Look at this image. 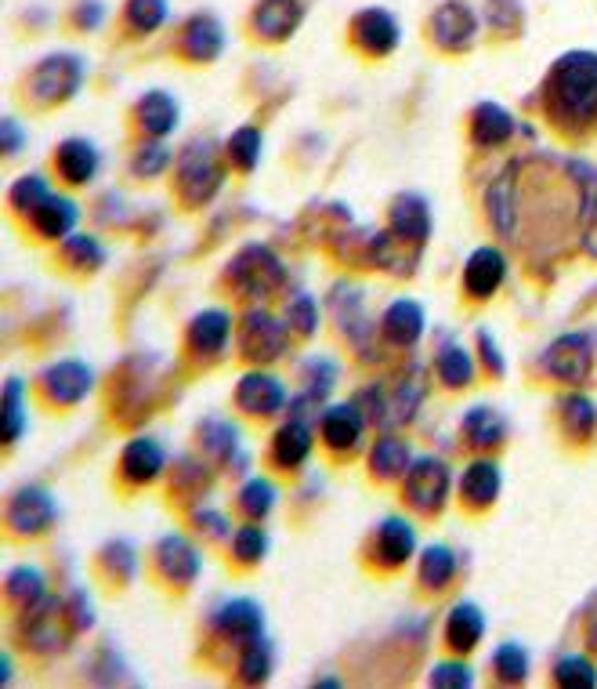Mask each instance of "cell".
Returning a JSON list of instances; mask_svg holds the SVG:
<instances>
[{
  "mask_svg": "<svg viewBox=\"0 0 597 689\" xmlns=\"http://www.w3.org/2000/svg\"><path fill=\"white\" fill-rule=\"evenodd\" d=\"M355 40L369 55H388L398 45V23L380 8H369V12L355 18Z\"/></svg>",
  "mask_w": 597,
  "mask_h": 689,
  "instance_id": "16",
  "label": "cell"
},
{
  "mask_svg": "<svg viewBox=\"0 0 597 689\" xmlns=\"http://www.w3.org/2000/svg\"><path fill=\"white\" fill-rule=\"evenodd\" d=\"M485 617L474 602H456L449 621H445V642L453 646L456 653H471L478 642H482Z\"/></svg>",
  "mask_w": 597,
  "mask_h": 689,
  "instance_id": "21",
  "label": "cell"
},
{
  "mask_svg": "<svg viewBox=\"0 0 597 689\" xmlns=\"http://www.w3.org/2000/svg\"><path fill=\"white\" fill-rule=\"evenodd\" d=\"M65 258L76 265V268H98L105 265V247L98 243V236H69V243H65Z\"/></svg>",
  "mask_w": 597,
  "mask_h": 689,
  "instance_id": "44",
  "label": "cell"
},
{
  "mask_svg": "<svg viewBox=\"0 0 597 689\" xmlns=\"http://www.w3.org/2000/svg\"><path fill=\"white\" fill-rule=\"evenodd\" d=\"M312 454V428L301 422V417H293L276 433V461L282 468H297L304 465Z\"/></svg>",
  "mask_w": 597,
  "mask_h": 689,
  "instance_id": "29",
  "label": "cell"
},
{
  "mask_svg": "<svg viewBox=\"0 0 597 689\" xmlns=\"http://www.w3.org/2000/svg\"><path fill=\"white\" fill-rule=\"evenodd\" d=\"M138 121L149 135H170L178 127V102L170 99L167 91H149L145 99L138 102Z\"/></svg>",
  "mask_w": 597,
  "mask_h": 689,
  "instance_id": "28",
  "label": "cell"
},
{
  "mask_svg": "<svg viewBox=\"0 0 597 689\" xmlns=\"http://www.w3.org/2000/svg\"><path fill=\"white\" fill-rule=\"evenodd\" d=\"M225 48V29L214 15H195L185 26V55L195 62H214Z\"/></svg>",
  "mask_w": 597,
  "mask_h": 689,
  "instance_id": "22",
  "label": "cell"
},
{
  "mask_svg": "<svg viewBox=\"0 0 597 689\" xmlns=\"http://www.w3.org/2000/svg\"><path fill=\"white\" fill-rule=\"evenodd\" d=\"M583 247L597 258V208L586 214V233H583Z\"/></svg>",
  "mask_w": 597,
  "mask_h": 689,
  "instance_id": "54",
  "label": "cell"
},
{
  "mask_svg": "<svg viewBox=\"0 0 597 689\" xmlns=\"http://www.w3.org/2000/svg\"><path fill=\"white\" fill-rule=\"evenodd\" d=\"M228 334H232V320H228L225 309H203L200 316L192 320L189 327V341L195 352H203V356H214V352L225 349Z\"/></svg>",
  "mask_w": 597,
  "mask_h": 689,
  "instance_id": "23",
  "label": "cell"
},
{
  "mask_svg": "<svg viewBox=\"0 0 597 689\" xmlns=\"http://www.w3.org/2000/svg\"><path fill=\"white\" fill-rule=\"evenodd\" d=\"M478 341H482V349H485V363H488V367H493L496 374H504V360H499V352H496L493 334L482 330V334H478Z\"/></svg>",
  "mask_w": 597,
  "mask_h": 689,
  "instance_id": "52",
  "label": "cell"
},
{
  "mask_svg": "<svg viewBox=\"0 0 597 689\" xmlns=\"http://www.w3.org/2000/svg\"><path fill=\"white\" fill-rule=\"evenodd\" d=\"M590 363H594V349H590V338H586V334H561L558 341H550L547 371L554 378L580 385V381H586V374H590Z\"/></svg>",
  "mask_w": 597,
  "mask_h": 689,
  "instance_id": "6",
  "label": "cell"
},
{
  "mask_svg": "<svg viewBox=\"0 0 597 689\" xmlns=\"http://www.w3.org/2000/svg\"><path fill=\"white\" fill-rule=\"evenodd\" d=\"M380 327H384L391 344H402V349H406V344H417L423 334V309L412 298H398L388 305Z\"/></svg>",
  "mask_w": 597,
  "mask_h": 689,
  "instance_id": "19",
  "label": "cell"
},
{
  "mask_svg": "<svg viewBox=\"0 0 597 689\" xmlns=\"http://www.w3.org/2000/svg\"><path fill=\"white\" fill-rule=\"evenodd\" d=\"M564 406V428L575 436V439H586L594 433V425H597V411H594V403L586 400V396H569V400L561 403Z\"/></svg>",
  "mask_w": 597,
  "mask_h": 689,
  "instance_id": "39",
  "label": "cell"
},
{
  "mask_svg": "<svg viewBox=\"0 0 597 689\" xmlns=\"http://www.w3.org/2000/svg\"><path fill=\"white\" fill-rule=\"evenodd\" d=\"M214 621L217 631L236 642H254L261 639V628H265V613H261L254 599H228L225 606H217Z\"/></svg>",
  "mask_w": 597,
  "mask_h": 689,
  "instance_id": "11",
  "label": "cell"
},
{
  "mask_svg": "<svg viewBox=\"0 0 597 689\" xmlns=\"http://www.w3.org/2000/svg\"><path fill=\"white\" fill-rule=\"evenodd\" d=\"M493 664L504 682H521V678L529 675V653L521 650L518 642H504L499 650L493 653Z\"/></svg>",
  "mask_w": 597,
  "mask_h": 689,
  "instance_id": "43",
  "label": "cell"
},
{
  "mask_svg": "<svg viewBox=\"0 0 597 689\" xmlns=\"http://www.w3.org/2000/svg\"><path fill=\"white\" fill-rule=\"evenodd\" d=\"M228 156L239 171H254L261 164V131L257 127H239V131L228 138Z\"/></svg>",
  "mask_w": 597,
  "mask_h": 689,
  "instance_id": "38",
  "label": "cell"
},
{
  "mask_svg": "<svg viewBox=\"0 0 597 689\" xmlns=\"http://www.w3.org/2000/svg\"><path fill=\"white\" fill-rule=\"evenodd\" d=\"M178 186L189 203H206L221 186V167H217L211 142H192L178 160Z\"/></svg>",
  "mask_w": 597,
  "mask_h": 689,
  "instance_id": "3",
  "label": "cell"
},
{
  "mask_svg": "<svg viewBox=\"0 0 597 689\" xmlns=\"http://www.w3.org/2000/svg\"><path fill=\"white\" fill-rule=\"evenodd\" d=\"M243 349L250 360H276L287 349V327L268 312H250L243 323Z\"/></svg>",
  "mask_w": 597,
  "mask_h": 689,
  "instance_id": "9",
  "label": "cell"
},
{
  "mask_svg": "<svg viewBox=\"0 0 597 689\" xmlns=\"http://www.w3.org/2000/svg\"><path fill=\"white\" fill-rule=\"evenodd\" d=\"M232 548H236V559L239 563H261V559H265V552H268V537H265V530H261V526H243V530H236V537H232Z\"/></svg>",
  "mask_w": 597,
  "mask_h": 689,
  "instance_id": "46",
  "label": "cell"
},
{
  "mask_svg": "<svg viewBox=\"0 0 597 689\" xmlns=\"http://www.w3.org/2000/svg\"><path fill=\"white\" fill-rule=\"evenodd\" d=\"M163 18H167V0H130L127 4V23L141 34H152L163 26Z\"/></svg>",
  "mask_w": 597,
  "mask_h": 689,
  "instance_id": "45",
  "label": "cell"
},
{
  "mask_svg": "<svg viewBox=\"0 0 597 689\" xmlns=\"http://www.w3.org/2000/svg\"><path fill=\"white\" fill-rule=\"evenodd\" d=\"M363 428H366L363 414H358V406L352 403L330 406V411L322 414V439L333 450H355L358 439H363Z\"/></svg>",
  "mask_w": 597,
  "mask_h": 689,
  "instance_id": "20",
  "label": "cell"
},
{
  "mask_svg": "<svg viewBox=\"0 0 597 689\" xmlns=\"http://www.w3.org/2000/svg\"><path fill=\"white\" fill-rule=\"evenodd\" d=\"M412 548H417V534H412V526L406 519H388L377 530V559L391 569L406 563Z\"/></svg>",
  "mask_w": 597,
  "mask_h": 689,
  "instance_id": "25",
  "label": "cell"
},
{
  "mask_svg": "<svg viewBox=\"0 0 597 689\" xmlns=\"http://www.w3.org/2000/svg\"><path fill=\"white\" fill-rule=\"evenodd\" d=\"M406 493L420 512H439L449 493V468L439 458H420L406 472Z\"/></svg>",
  "mask_w": 597,
  "mask_h": 689,
  "instance_id": "5",
  "label": "cell"
},
{
  "mask_svg": "<svg viewBox=\"0 0 597 689\" xmlns=\"http://www.w3.org/2000/svg\"><path fill=\"white\" fill-rule=\"evenodd\" d=\"M8 596L18 602L22 610H33L43 602V574L37 566H15L8 574Z\"/></svg>",
  "mask_w": 597,
  "mask_h": 689,
  "instance_id": "34",
  "label": "cell"
},
{
  "mask_svg": "<svg viewBox=\"0 0 597 689\" xmlns=\"http://www.w3.org/2000/svg\"><path fill=\"white\" fill-rule=\"evenodd\" d=\"M301 18H304L301 0H261L257 12H254V26L261 37L287 40L293 29L301 26Z\"/></svg>",
  "mask_w": 597,
  "mask_h": 689,
  "instance_id": "15",
  "label": "cell"
},
{
  "mask_svg": "<svg viewBox=\"0 0 597 689\" xmlns=\"http://www.w3.org/2000/svg\"><path fill=\"white\" fill-rule=\"evenodd\" d=\"M391 233L398 236V240H412V243H423L431 233V211L423 197L417 192H406V197L395 200V208H391Z\"/></svg>",
  "mask_w": 597,
  "mask_h": 689,
  "instance_id": "18",
  "label": "cell"
},
{
  "mask_svg": "<svg viewBox=\"0 0 597 689\" xmlns=\"http://www.w3.org/2000/svg\"><path fill=\"white\" fill-rule=\"evenodd\" d=\"M550 105L561 121L590 124L597 121V55L594 51H572L558 59L547 84Z\"/></svg>",
  "mask_w": 597,
  "mask_h": 689,
  "instance_id": "1",
  "label": "cell"
},
{
  "mask_svg": "<svg viewBox=\"0 0 597 689\" xmlns=\"http://www.w3.org/2000/svg\"><path fill=\"white\" fill-rule=\"evenodd\" d=\"M200 436H203L206 450H214L217 458H228L239 443V433L228 422H203Z\"/></svg>",
  "mask_w": 597,
  "mask_h": 689,
  "instance_id": "47",
  "label": "cell"
},
{
  "mask_svg": "<svg viewBox=\"0 0 597 689\" xmlns=\"http://www.w3.org/2000/svg\"><path fill=\"white\" fill-rule=\"evenodd\" d=\"M54 498L43 487H22L8 504V526L15 534H43L54 523Z\"/></svg>",
  "mask_w": 597,
  "mask_h": 689,
  "instance_id": "7",
  "label": "cell"
},
{
  "mask_svg": "<svg viewBox=\"0 0 597 689\" xmlns=\"http://www.w3.org/2000/svg\"><path fill=\"white\" fill-rule=\"evenodd\" d=\"M0 406H4V443H15L22 436V428H26V406H22V381L18 378L8 381Z\"/></svg>",
  "mask_w": 597,
  "mask_h": 689,
  "instance_id": "41",
  "label": "cell"
},
{
  "mask_svg": "<svg viewBox=\"0 0 597 689\" xmlns=\"http://www.w3.org/2000/svg\"><path fill=\"white\" fill-rule=\"evenodd\" d=\"M163 447L156 443V439L141 436V439H130V443L124 447V458H119V468H124V479L127 483H152L163 472Z\"/></svg>",
  "mask_w": 597,
  "mask_h": 689,
  "instance_id": "17",
  "label": "cell"
},
{
  "mask_svg": "<svg viewBox=\"0 0 597 689\" xmlns=\"http://www.w3.org/2000/svg\"><path fill=\"white\" fill-rule=\"evenodd\" d=\"M463 433H467V439H471L474 447H496L499 439H504L507 425H504V417L493 411V406H471L467 417H463Z\"/></svg>",
  "mask_w": 597,
  "mask_h": 689,
  "instance_id": "31",
  "label": "cell"
},
{
  "mask_svg": "<svg viewBox=\"0 0 597 689\" xmlns=\"http://www.w3.org/2000/svg\"><path fill=\"white\" fill-rule=\"evenodd\" d=\"M471 135L478 146H504L510 135H515V116H510L504 105L496 102H482L474 110L471 121Z\"/></svg>",
  "mask_w": 597,
  "mask_h": 689,
  "instance_id": "26",
  "label": "cell"
},
{
  "mask_svg": "<svg viewBox=\"0 0 597 689\" xmlns=\"http://www.w3.org/2000/svg\"><path fill=\"white\" fill-rule=\"evenodd\" d=\"M554 678H558V686H564V689H594L597 667L586 661V656L569 653V656H561L558 667H554Z\"/></svg>",
  "mask_w": 597,
  "mask_h": 689,
  "instance_id": "36",
  "label": "cell"
},
{
  "mask_svg": "<svg viewBox=\"0 0 597 689\" xmlns=\"http://www.w3.org/2000/svg\"><path fill=\"white\" fill-rule=\"evenodd\" d=\"M43 389H48V396L54 403L73 406L94 389V374H91V367H84V363L62 360V363H54V367L43 371Z\"/></svg>",
  "mask_w": 597,
  "mask_h": 689,
  "instance_id": "8",
  "label": "cell"
},
{
  "mask_svg": "<svg viewBox=\"0 0 597 689\" xmlns=\"http://www.w3.org/2000/svg\"><path fill=\"white\" fill-rule=\"evenodd\" d=\"M239 504H243V512L250 519H265V515L276 509V487H271L268 479H250L243 493H239Z\"/></svg>",
  "mask_w": 597,
  "mask_h": 689,
  "instance_id": "40",
  "label": "cell"
},
{
  "mask_svg": "<svg viewBox=\"0 0 597 689\" xmlns=\"http://www.w3.org/2000/svg\"><path fill=\"white\" fill-rule=\"evenodd\" d=\"M460 493L467 498V504H474V509L493 504L499 498V465L496 461H474V465L463 472Z\"/></svg>",
  "mask_w": 597,
  "mask_h": 689,
  "instance_id": "27",
  "label": "cell"
},
{
  "mask_svg": "<svg viewBox=\"0 0 597 689\" xmlns=\"http://www.w3.org/2000/svg\"><path fill=\"white\" fill-rule=\"evenodd\" d=\"M282 262L276 254L268 251V247H243V251L236 254V262H232V284L243 290V295L250 298H265L271 295L279 284H282Z\"/></svg>",
  "mask_w": 597,
  "mask_h": 689,
  "instance_id": "4",
  "label": "cell"
},
{
  "mask_svg": "<svg viewBox=\"0 0 597 689\" xmlns=\"http://www.w3.org/2000/svg\"><path fill=\"white\" fill-rule=\"evenodd\" d=\"M431 686L463 689V686H474V675H471V667H467V664L445 661V664H434V667H431Z\"/></svg>",
  "mask_w": 597,
  "mask_h": 689,
  "instance_id": "50",
  "label": "cell"
},
{
  "mask_svg": "<svg viewBox=\"0 0 597 689\" xmlns=\"http://www.w3.org/2000/svg\"><path fill=\"white\" fill-rule=\"evenodd\" d=\"M504 276H507V258L499 254L496 247H478L463 265V287H467V295H474V298L496 295L499 284H504Z\"/></svg>",
  "mask_w": 597,
  "mask_h": 689,
  "instance_id": "10",
  "label": "cell"
},
{
  "mask_svg": "<svg viewBox=\"0 0 597 689\" xmlns=\"http://www.w3.org/2000/svg\"><path fill=\"white\" fill-rule=\"evenodd\" d=\"M195 523H206V534L211 537H225V519L214 512H195Z\"/></svg>",
  "mask_w": 597,
  "mask_h": 689,
  "instance_id": "53",
  "label": "cell"
},
{
  "mask_svg": "<svg viewBox=\"0 0 597 689\" xmlns=\"http://www.w3.org/2000/svg\"><path fill=\"white\" fill-rule=\"evenodd\" d=\"M0 146H4L8 156H15L18 149H22V127H18V121H4V124H0Z\"/></svg>",
  "mask_w": 597,
  "mask_h": 689,
  "instance_id": "51",
  "label": "cell"
},
{
  "mask_svg": "<svg viewBox=\"0 0 597 689\" xmlns=\"http://www.w3.org/2000/svg\"><path fill=\"white\" fill-rule=\"evenodd\" d=\"M369 465H373V476L395 479V476H402V472H409V447L402 443L398 436L377 439L373 454H369Z\"/></svg>",
  "mask_w": 597,
  "mask_h": 689,
  "instance_id": "32",
  "label": "cell"
},
{
  "mask_svg": "<svg viewBox=\"0 0 597 689\" xmlns=\"http://www.w3.org/2000/svg\"><path fill=\"white\" fill-rule=\"evenodd\" d=\"M287 323L297 334H312L315 323H319V309H315V298L312 295H297V298H293L290 309H287Z\"/></svg>",
  "mask_w": 597,
  "mask_h": 689,
  "instance_id": "49",
  "label": "cell"
},
{
  "mask_svg": "<svg viewBox=\"0 0 597 689\" xmlns=\"http://www.w3.org/2000/svg\"><path fill=\"white\" fill-rule=\"evenodd\" d=\"M59 171L65 181L73 186H84L98 175V149L87 142V138H65L59 146Z\"/></svg>",
  "mask_w": 597,
  "mask_h": 689,
  "instance_id": "24",
  "label": "cell"
},
{
  "mask_svg": "<svg viewBox=\"0 0 597 689\" xmlns=\"http://www.w3.org/2000/svg\"><path fill=\"white\" fill-rule=\"evenodd\" d=\"M48 200H51V189H48V181H43V175H26V178H18L15 186H11V208H15V211H33V214H37Z\"/></svg>",
  "mask_w": 597,
  "mask_h": 689,
  "instance_id": "37",
  "label": "cell"
},
{
  "mask_svg": "<svg viewBox=\"0 0 597 689\" xmlns=\"http://www.w3.org/2000/svg\"><path fill=\"white\" fill-rule=\"evenodd\" d=\"M33 222H37L40 236H48V240L69 236V229L76 225V203L69 197H51L37 214H33Z\"/></svg>",
  "mask_w": 597,
  "mask_h": 689,
  "instance_id": "30",
  "label": "cell"
},
{
  "mask_svg": "<svg viewBox=\"0 0 597 689\" xmlns=\"http://www.w3.org/2000/svg\"><path fill=\"white\" fill-rule=\"evenodd\" d=\"M431 29H434V40H439L442 48L463 51V48L474 40L478 23H474V12H471V8L460 4V0H449V4H442L439 12H434Z\"/></svg>",
  "mask_w": 597,
  "mask_h": 689,
  "instance_id": "12",
  "label": "cell"
},
{
  "mask_svg": "<svg viewBox=\"0 0 597 689\" xmlns=\"http://www.w3.org/2000/svg\"><path fill=\"white\" fill-rule=\"evenodd\" d=\"M453 574H456V555L449 552V548H445V544L423 548V555H420V580H423V588L442 591L453 580Z\"/></svg>",
  "mask_w": 597,
  "mask_h": 689,
  "instance_id": "33",
  "label": "cell"
},
{
  "mask_svg": "<svg viewBox=\"0 0 597 689\" xmlns=\"http://www.w3.org/2000/svg\"><path fill=\"white\" fill-rule=\"evenodd\" d=\"M84 59L80 55H51V59H43L37 70H33V77H29V91H33V99L37 102H65V99H73L76 91H80V84H84Z\"/></svg>",
  "mask_w": 597,
  "mask_h": 689,
  "instance_id": "2",
  "label": "cell"
},
{
  "mask_svg": "<svg viewBox=\"0 0 597 689\" xmlns=\"http://www.w3.org/2000/svg\"><path fill=\"white\" fill-rule=\"evenodd\" d=\"M239 675H243V682H265L271 675V646L265 639L246 642V653L239 661Z\"/></svg>",
  "mask_w": 597,
  "mask_h": 689,
  "instance_id": "42",
  "label": "cell"
},
{
  "mask_svg": "<svg viewBox=\"0 0 597 689\" xmlns=\"http://www.w3.org/2000/svg\"><path fill=\"white\" fill-rule=\"evenodd\" d=\"M439 378L449 385V389H463V385H471L474 363H471V352H467L463 344H445V349H442Z\"/></svg>",
  "mask_w": 597,
  "mask_h": 689,
  "instance_id": "35",
  "label": "cell"
},
{
  "mask_svg": "<svg viewBox=\"0 0 597 689\" xmlns=\"http://www.w3.org/2000/svg\"><path fill=\"white\" fill-rule=\"evenodd\" d=\"M167 164H170L167 146H163V142H149V146L138 149V156H135V175H141V178H156Z\"/></svg>",
  "mask_w": 597,
  "mask_h": 689,
  "instance_id": "48",
  "label": "cell"
},
{
  "mask_svg": "<svg viewBox=\"0 0 597 689\" xmlns=\"http://www.w3.org/2000/svg\"><path fill=\"white\" fill-rule=\"evenodd\" d=\"M156 559H160V569L163 577L174 580V585H192L195 577H200V552L185 541L181 534H167L156 548Z\"/></svg>",
  "mask_w": 597,
  "mask_h": 689,
  "instance_id": "14",
  "label": "cell"
},
{
  "mask_svg": "<svg viewBox=\"0 0 597 689\" xmlns=\"http://www.w3.org/2000/svg\"><path fill=\"white\" fill-rule=\"evenodd\" d=\"M236 403L243 406L246 414H257V417H268V414H279L282 403H287V392H282V385L271 378V374H246L243 381H239L236 389Z\"/></svg>",
  "mask_w": 597,
  "mask_h": 689,
  "instance_id": "13",
  "label": "cell"
}]
</instances>
